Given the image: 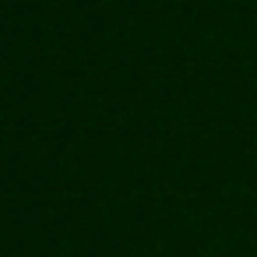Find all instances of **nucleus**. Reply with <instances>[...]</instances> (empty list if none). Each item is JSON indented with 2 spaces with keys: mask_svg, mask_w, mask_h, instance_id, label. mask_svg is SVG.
Instances as JSON below:
<instances>
[]
</instances>
